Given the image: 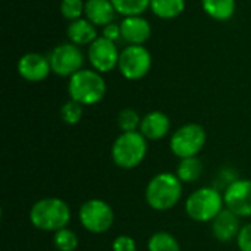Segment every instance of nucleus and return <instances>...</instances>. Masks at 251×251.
<instances>
[{"label": "nucleus", "mask_w": 251, "mask_h": 251, "mask_svg": "<svg viewBox=\"0 0 251 251\" xmlns=\"http://www.w3.org/2000/svg\"><path fill=\"white\" fill-rule=\"evenodd\" d=\"M31 225L43 232H57L68 228L71 222V207L57 197H46L35 201L29 210Z\"/></svg>", "instance_id": "nucleus-1"}, {"label": "nucleus", "mask_w": 251, "mask_h": 251, "mask_svg": "<svg viewBox=\"0 0 251 251\" xmlns=\"http://www.w3.org/2000/svg\"><path fill=\"white\" fill-rule=\"evenodd\" d=\"M146 201L156 212H166L175 207L182 197V182L172 172L154 175L146 187Z\"/></svg>", "instance_id": "nucleus-2"}, {"label": "nucleus", "mask_w": 251, "mask_h": 251, "mask_svg": "<svg viewBox=\"0 0 251 251\" xmlns=\"http://www.w3.org/2000/svg\"><path fill=\"white\" fill-rule=\"evenodd\" d=\"M107 91V85L100 72L94 69H81L69 78V97L82 106H93L100 103Z\"/></svg>", "instance_id": "nucleus-3"}, {"label": "nucleus", "mask_w": 251, "mask_h": 251, "mask_svg": "<svg viewBox=\"0 0 251 251\" xmlns=\"http://www.w3.org/2000/svg\"><path fill=\"white\" fill-rule=\"evenodd\" d=\"M147 138L140 131L122 132L113 141L110 156L118 168L129 171L141 165L147 156Z\"/></svg>", "instance_id": "nucleus-4"}, {"label": "nucleus", "mask_w": 251, "mask_h": 251, "mask_svg": "<svg viewBox=\"0 0 251 251\" xmlns=\"http://www.w3.org/2000/svg\"><path fill=\"white\" fill-rule=\"evenodd\" d=\"M225 209L224 194L213 187H201L193 191L185 200L187 216L200 224L212 222Z\"/></svg>", "instance_id": "nucleus-5"}, {"label": "nucleus", "mask_w": 251, "mask_h": 251, "mask_svg": "<svg viewBox=\"0 0 251 251\" xmlns=\"http://www.w3.org/2000/svg\"><path fill=\"white\" fill-rule=\"evenodd\" d=\"M207 140L206 129L200 124H185L179 126L169 140V149L178 159L194 157L204 149Z\"/></svg>", "instance_id": "nucleus-6"}, {"label": "nucleus", "mask_w": 251, "mask_h": 251, "mask_svg": "<svg viewBox=\"0 0 251 251\" xmlns=\"http://www.w3.org/2000/svg\"><path fill=\"white\" fill-rule=\"evenodd\" d=\"M78 219L85 231L91 234H104L115 224V212L107 201L90 199L81 204Z\"/></svg>", "instance_id": "nucleus-7"}, {"label": "nucleus", "mask_w": 251, "mask_h": 251, "mask_svg": "<svg viewBox=\"0 0 251 251\" xmlns=\"http://www.w3.org/2000/svg\"><path fill=\"white\" fill-rule=\"evenodd\" d=\"M118 69L128 81L144 78L151 69V54L144 46H126L119 56Z\"/></svg>", "instance_id": "nucleus-8"}, {"label": "nucleus", "mask_w": 251, "mask_h": 251, "mask_svg": "<svg viewBox=\"0 0 251 251\" xmlns=\"http://www.w3.org/2000/svg\"><path fill=\"white\" fill-rule=\"evenodd\" d=\"M50 62L51 72L59 76H72L82 69L84 54L79 46L74 43H63L56 46L47 56Z\"/></svg>", "instance_id": "nucleus-9"}, {"label": "nucleus", "mask_w": 251, "mask_h": 251, "mask_svg": "<svg viewBox=\"0 0 251 251\" xmlns=\"http://www.w3.org/2000/svg\"><path fill=\"white\" fill-rule=\"evenodd\" d=\"M87 56L94 71L100 74H107L118 68L121 53L118 51V47L113 41L104 37H97L88 46Z\"/></svg>", "instance_id": "nucleus-10"}, {"label": "nucleus", "mask_w": 251, "mask_h": 251, "mask_svg": "<svg viewBox=\"0 0 251 251\" xmlns=\"http://www.w3.org/2000/svg\"><path fill=\"white\" fill-rule=\"evenodd\" d=\"M225 207L238 218L251 216V179H235L224 193Z\"/></svg>", "instance_id": "nucleus-11"}, {"label": "nucleus", "mask_w": 251, "mask_h": 251, "mask_svg": "<svg viewBox=\"0 0 251 251\" xmlns=\"http://www.w3.org/2000/svg\"><path fill=\"white\" fill-rule=\"evenodd\" d=\"M16 68L19 76L28 82H41L51 72L49 57L35 51L25 53L24 56H21Z\"/></svg>", "instance_id": "nucleus-12"}, {"label": "nucleus", "mask_w": 251, "mask_h": 251, "mask_svg": "<svg viewBox=\"0 0 251 251\" xmlns=\"http://www.w3.org/2000/svg\"><path fill=\"white\" fill-rule=\"evenodd\" d=\"M121 38L129 46H143L151 35L150 22L141 15L126 16L121 21Z\"/></svg>", "instance_id": "nucleus-13"}, {"label": "nucleus", "mask_w": 251, "mask_h": 251, "mask_svg": "<svg viewBox=\"0 0 251 251\" xmlns=\"http://www.w3.org/2000/svg\"><path fill=\"white\" fill-rule=\"evenodd\" d=\"M210 224H212V234L219 243H231L237 240L241 231L240 218L231 210H228L226 207Z\"/></svg>", "instance_id": "nucleus-14"}, {"label": "nucleus", "mask_w": 251, "mask_h": 251, "mask_svg": "<svg viewBox=\"0 0 251 251\" xmlns=\"http://www.w3.org/2000/svg\"><path fill=\"white\" fill-rule=\"evenodd\" d=\"M171 131V119L160 110H151L141 119L140 132L150 141H159L165 138Z\"/></svg>", "instance_id": "nucleus-15"}, {"label": "nucleus", "mask_w": 251, "mask_h": 251, "mask_svg": "<svg viewBox=\"0 0 251 251\" xmlns=\"http://www.w3.org/2000/svg\"><path fill=\"white\" fill-rule=\"evenodd\" d=\"M84 15L93 25L106 26L115 21L116 10L110 0H87Z\"/></svg>", "instance_id": "nucleus-16"}, {"label": "nucleus", "mask_w": 251, "mask_h": 251, "mask_svg": "<svg viewBox=\"0 0 251 251\" xmlns=\"http://www.w3.org/2000/svg\"><path fill=\"white\" fill-rule=\"evenodd\" d=\"M66 34H68L69 41L76 46H90L97 38L96 25H93L85 18L72 21L66 29Z\"/></svg>", "instance_id": "nucleus-17"}, {"label": "nucleus", "mask_w": 251, "mask_h": 251, "mask_svg": "<svg viewBox=\"0 0 251 251\" xmlns=\"http://www.w3.org/2000/svg\"><path fill=\"white\" fill-rule=\"evenodd\" d=\"M201 7L207 16L215 21H229L237 10L235 0H201Z\"/></svg>", "instance_id": "nucleus-18"}, {"label": "nucleus", "mask_w": 251, "mask_h": 251, "mask_svg": "<svg viewBox=\"0 0 251 251\" xmlns=\"http://www.w3.org/2000/svg\"><path fill=\"white\" fill-rule=\"evenodd\" d=\"M175 174L181 179L182 184L196 182L201 176V174H203V162L197 156L179 159Z\"/></svg>", "instance_id": "nucleus-19"}, {"label": "nucleus", "mask_w": 251, "mask_h": 251, "mask_svg": "<svg viewBox=\"0 0 251 251\" xmlns=\"http://www.w3.org/2000/svg\"><path fill=\"white\" fill-rule=\"evenodd\" d=\"M150 9L160 19H174L185 10V0H150Z\"/></svg>", "instance_id": "nucleus-20"}, {"label": "nucleus", "mask_w": 251, "mask_h": 251, "mask_svg": "<svg viewBox=\"0 0 251 251\" xmlns=\"http://www.w3.org/2000/svg\"><path fill=\"white\" fill-rule=\"evenodd\" d=\"M147 251H181V246L171 232L159 231L149 238Z\"/></svg>", "instance_id": "nucleus-21"}, {"label": "nucleus", "mask_w": 251, "mask_h": 251, "mask_svg": "<svg viewBox=\"0 0 251 251\" xmlns=\"http://www.w3.org/2000/svg\"><path fill=\"white\" fill-rule=\"evenodd\" d=\"M116 13L126 16L143 15L147 9H150V0H110Z\"/></svg>", "instance_id": "nucleus-22"}, {"label": "nucleus", "mask_w": 251, "mask_h": 251, "mask_svg": "<svg viewBox=\"0 0 251 251\" xmlns=\"http://www.w3.org/2000/svg\"><path fill=\"white\" fill-rule=\"evenodd\" d=\"M141 119L143 118L138 115V112L135 109L125 107L118 113L116 122L122 132H134V131H140Z\"/></svg>", "instance_id": "nucleus-23"}, {"label": "nucleus", "mask_w": 251, "mask_h": 251, "mask_svg": "<svg viewBox=\"0 0 251 251\" xmlns=\"http://www.w3.org/2000/svg\"><path fill=\"white\" fill-rule=\"evenodd\" d=\"M53 244H54L56 250L59 251H75L78 249V237L72 229L63 228V229L54 232Z\"/></svg>", "instance_id": "nucleus-24"}, {"label": "nucleus", "mask_w": 251, "mask_h": 251, "mask_svg": "<svg viewBox=\"0 0 251 251\" xmlns=\"http://www.w3.org/2000/svg\"><path fill=\"white\" fill-rule=\"evenodd\" d=\"M84 115V106L72 99H69L60 107V118L66 125H76Z\"/></svg>", "instance_id": "nucleus-25"}, {"label": "nucleus", "mask_w": 251, "mask_h": 251, "mask_svg": "<svg viewBox=\"0 0 251 251\" xmlns=\"http://www.w3.org/2000/svg\"><path fill=\"white\" fill-rule=\"evenodd\" d=\"M85 9V1L82 0H62L60 1V13L68 21H76L82 18Z\"/></svg>", "instance_id": "nucleus-26"}, {"label": "nucleus", "mask_w": 251, "mask_h": 251, "mask_svg": "<svg viewBox=\"0 0 251 251\" xmlns=\"http://www.w3.org/2000/svg\"><path fill=\"white\" fill-rule=\"evenodd\" d=\"M112 251H137V243L129 235H119L112 243Z\"/></svg>", "instance_id": "nucleus-27"}, {"label": "nucleus", "mask_w": 251, "mask_h": 251, "mask_svg": "<svg viewBox=\"0 0 251 251\" xmlns=\"http://www.w3.org/2000/svg\"><path fill=\"white\" fill-rule=\"evenodd\" d=\"M237 246L240 251H251V224L243 225L237 237Z\"/></svg>", "instance_id": "nucleus-28"}, {"label": "nucleus", "mask_w": 251, "mask_h": 251, "mask_svg": "<svg viewBox=\"0 0 251 251\" xmlns=\"http://www.w3.org/2000/svg\"><path fill=\"white\" fill-rule=\"evenodd\" d=\"M101 37H104V38L115 43L116 40L121 38V25L116 24V22H112V24L103 26V35Z\"/></svg>", "instance_id": "nucleus-29"}]
</instances>
